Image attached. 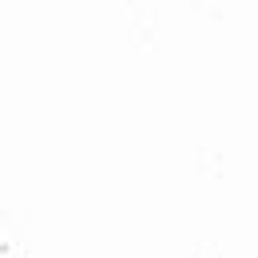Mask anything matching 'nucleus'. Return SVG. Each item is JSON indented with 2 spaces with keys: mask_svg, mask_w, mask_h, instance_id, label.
Masks as SVG:
<instances>
[]
</instances>
